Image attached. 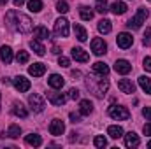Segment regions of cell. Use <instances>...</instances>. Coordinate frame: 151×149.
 <instances>
[{
    "label": "cell",
    "instance_id": "cell-22",
    "mask_svg": "<svg viewBox=\"0 0 151 149\" xmlns=\"http://www.w3.org/2000/svg\"><path fill=\"white\" fill-rule=\"evenodd\" d=\"M34 37H37L39 40L49 39V30L46 27H37V28H34Z\"/></svg>",
    "mask_w": 151,
    "mask_h": 149
},
{
    "label": "cell",
    "instance_id": "cell-12",
    "mask_svg": "<svg viewBox=\"0 0 151 149\" xmlns=\"http://www.w3.org/2000/svg\"><path fill=\"white\" fill-rule=\"evenodd\" d=\"M118 88H119L123 93H134V91H135V84H134L130 79H119V81H118Z\"/></svg>",
    "mask_w": 151,
    "mask_h": 149
},
{
    "label": "cell",
    "instance_id": "cell-14",
    "mask_svg": "<svg viewBox=\"0 0 151 149\" xmlns=\"http://www.w3.org/2000/svg\"><path fill=\"white\" fill-rule=\"evenodd\" d=\"M47 84H49L51 88H55V90H60V88H63L65 81H63V77H62V75L53 74V75H49V79H47Z\"/></svg>",
    "mask_w": 151,
    "mask_h": 149
},
{
    "label": "cell",
    "instance_id": "cell-28",
    "mask_svg": "<svg viewBox=\"0 0 151 149\" xmlns=\"http://www.w3.org/2000/svg\"><path fill=\"white\" fill-rule=\"evenodd\" d=\"M19 135H21V128H19V125H11L9 130H7V137H11V139H18Z\"/></svg>",
    "mask_w": 151,
    "mask_h": 149
},
{
    "label": "cell",
    "instance_id": "cell-38",
    "mask_svg": "<svg viewBox=\"0 0 151 149\" xmlns=\"http://www.w3.org/2000/svg\"><path fill=\"white\" fill-rule=\"evenodd\" d=\"M69 98H70V100H77V98H79V90L70 88V90H69Z\"/></svg>",
    "mask_w": 151,
    "mask_h": 149
},
{
    "label": "cell",
    "instance_id": "cell-5",
    "mask_svg": "<svg viewBox=\"0 0 151 149\" xmlns=\"http://www.w3.org/2000/svg\"><path fill=\"white\" fill-rule=\"evenodd\" d=\"M28 104H30V107H32V111L34 112H42L44 111V107H46L44 98H42L39 93H34V95L28 97Z\"/></svg>",
    "mask_w": 151,
    "mask_h": 149
},
{
    "label": "cell",
    "instance_id": "cell-21",
    "mask_svg": "<svg viewBox=\"0 0 151 149\" xmlns=\"http://www.w3.org/2000/svg\"><path fill=\"white\" fill-rule=\"evenodd\" d=\"M25 142H27L28 146L39 148V146L42 144V139H40V135H37V133H30V135H25Z\"/></svg>",
    "mask_w": 151,
    "mask_h": 149
},
{
    "label": "cell",
    "instance_id": "cell-47",
    "mask_svg": "<svg viewBox=\"0 0 151 149\" xmlns=\"http://www.w3.org/2000/svg\"><path fill=\"white\" fill-rule=\"evenodd\" d=\"M148 148H150V149H151V140H150V142H148Z\"/></svg>",
    "mask_w": 151,
    "mask_h": 149
},
{
    "label": "cell",
    "instance_id": "cell-42",
    "mask_svg": "<svg viewBox=\"0 0 151 149\" xmlns=\"http://www.w3.org/2000/svg\"><path fill=\"white\" fill-rule=\"evenodd\" d=\"M142 132H144V135H151V121L148 123V125H144Z\"/></svg>",
    "mask_w": 151,
    "mask_h": 149
},
{
    "label": "cell",
    "instance_id": "cell-35",
    "mask_svg": "<svg viewBox=\"0 0 151 149\" xmlns=\"http://www.w3.org/2000/svg\"><path fill=\"white\" fill-rule=\"evenodd\" d=\"M16 60H18V63H27L28 62V53L27 51H19L18 56H16Z\"/></svg>",
    "mask_w": 151,
    "mask_h": 149
},
{
    "label": "cell",
    "instance_id": "cell-4",
    "mask_svg": "<svg viewBox=\"0 0 151 149\" xmlns=\"http://www.w3.org/2000/svg\"><path fill=\"white\" fill-rule=\"evenodd\" d=\"M55 35L56 37H69V21L65 18H58L55 21Z\"/></svg>",
    "mask_w": 151,
    "mask_h": 149
},
{
    "label": "cell",
    "instance_id": "cell-29",
    "mask_svg": "<svg viewBox=\"0 0 151 149\" xmlns=\"http://www.w3.org/2000/svg\"><path fill=\"white\" fill-rule=\"evenodd\" d=\"M74 32H76V37H77V40H81V42H84V40L88 39L86 30H84L81 25H76V27H74Z\"/></svg>",
    "mask_w": 151,
    "mask_h": 149
},
{
    "label": "cell",
    "instance_id": "cell-8",
    "mask_svg": "<svg viewBox=\"0 0 151 149\" xmlns=\"http://www.w3.org/2000/svg\"><path fill=\"white\" fill-rule=\"evenodd\" d=\"M116 44H118L121 49H128V47L134 44V37H132L130 34H119V35L116 37Z\"/></svg>",
    "mask_w": 151,
    "mask_h": 149
},
{
    "label": "cell",
    "instance_id": "cell-16",
    "mask_svg": "<svg viewBox=\"0 0 151 149\" xmlns=\"http://www.w3.org/2000/svg\"><path fill=\"white\" fill-rule=\"evenodd\" d=\"M91 70H93L97 75H100V77H104V75L109 74V67H107L104 62H97V63H93V65H91Z\"/></svg>",
    "mask_w": 151,
    "mask_h": 149
},
{
    "label": "cell",
    "instance_id": "cell-18",
    "mask_svg": "<svg viewBox=\"0 0 151 149\" xmlns=\"http://www.w3.org/2000/svg\"><path fill=\"white\" fill-rule=\"evenodd\" d=\"M12 114L18 116V117H27L28 116V111L25 109V105L21 102H14L12 104Z\"/></svg>",
    "mask_w": 151,
    "mask_h": 149
},
{
    "label": "cell",
    "instance_id": "cell-40",
    "mask_svg": "<svg viewBox=\"0 0 151 149\" xmlns=\"http://www.w3.org/2000/svg\"><path fill=\"white\" fill-rule=\"evenodd\" d=\"M142 63H144L142 67H144L148 72H151V58H144V62H142Z\"/></svg>",
    "mask_w": 151,
    "mask_h": 149
},
{
    "label": "cell",
    "instance_id": "cell-7",
    "mask_svg": "<svg viewBox=\"0 0 151 149\" xmlns=\"http://www.w3.org/2000/svg\"><path fill=\"white\" fill-rule=\"evenodd\" d=\"M12 84H14V88H16L19 93H25V91L30 90V81H28L27 77H23V75L14 77V79H12Z\"/></svg>",
    "mask_w": 151,
    "mask_h": 149
},
{
    "label": "cell",
    "instance_id": "cell-41",
    "mask_svg": "<svg viewBox=\"0 0 151 149\" xmlns=\"http://www.w3.org/2000/svg\"><path fill=\"white\" fill-rule=\"evenodd\" d=\"M69 117H70V121H72V123H79V114L70 112V114H69Z\"/></svg>",
    "mask_w": 151,
    "mask_h": 149
},
{
    "label": "cell",
    "instance_id": "cell-17",
    "mask_svg": "<svg viewBox=\"0 0 151 149\" xmlns=\"http://www.w3.org/2000/svg\"><path fill=\"white\" fill-rule=\"evenodd\" d=\"M44 72H46V65L44 63H34L28 69V74L34 75V77H40V75H44Z\"/></svg>",
    "mask_w": 151,
    "mask_h": 149
},
{
    "label": "cell",
    "instance_id": "cell-34",
    "mask_svg": "<svg viewBox=\"0 0 151 149\" xmlns=\"http://www.w3.org/2000/svg\"><path fill=\"white\" fill-rule=\"evenodd\" d=\"M56 11L62 12V14L69 12V4H67V2H58V4H56Z\"/></svg>",
    "mask_w": 151,
    "mask_h": 149
},
{
    "label": "cell",
    "instance_id": "cell-19",
    "mask_svg": "<svg viewBox=\"0 0 151 149\" xmlns=\"http://www.w3.org/2000/svg\"><path fill=\"white\" fill-rule=\"evenodd\" d=\"M0 58H2V62L4 63H11L12 62V51H11V47H7V46H2L0 47Z\"/></svg>",
    "mask_w": 151,
    "mask_h": 149
},
{
    "label": "cell",
    "instance_id": "cell-43",
    "mask_svg": "<svg viewBox=\"0 0 151 149\" xmlns=\"http://www.w3.org/2000/svg\"><path fill=\"white\" fill-rule=\"evenodd\" d=\"M12 2H14V5H16V7H21L27 0H12Z\"/></svg>",
    "mask_w": 151,
    "mask_h": 149
},
{
    "label": "cell",
    "instance_id": "cell-20",
    "mask_svg": "<svg viewBox=\"0 0 151 149\" xmlns=\"http://www.w3.org/2000/svg\"><path fill=\"white\" fill-rule=\"evenodd\" d=\"M93 111V104L90 102V100H81L79 102V112L83 114V116H90Z\"/></svg>",
    "mask_w": 151,
    "mask_h": 149
},
{
    "label": "cell",
    "instance_id": "cell-33",
    "mask_svg": "<svg viewBox=\"0 0 151 149\" xmlns=\"http://www.w3.org/2000/svg\"><path fill=\"white\" fill-rule=\"evenodd\" d=\"M93 144H95L97 148H106V146H107V140H106V137L97 135V137H95V140H93Z\"/></svg>",
    "mask_w": 151,
    "mask_h": 149
},
{
    "label": "cell",
    "instance_id": "cell-3",
    "mask_svg": "<svg viewBox=\"0 0 151 149\" xmlns=\"http://www.w3.org/2000/svg\"><path fill=\"white\" fill-rule=\"evenodd\" d=\"M109 116L113 119H118V121H127L130 117V111L127 107H121V105H111L109 107Z\"/></svg>",
    "mask_w": 151,
    "mask_h": 149
},
{
    "label": "cell",
    "instance_id": "cell-1",
    "mask_svg": "<svg viewBox=\"0 0 151 149\" xmlns=\"http://www.w3.org/2000/svg\"><path fill=\"white\" fill-rule=\"evenodd\" d=\"M5 19H7V25H9L11 28L18 30L19 34H28V32H32V19H30L27 14H21V12H18V11H9L7 16H5Z\"/></svg>",
    "mask_w": 151,
    "mask_h": 149
},
{
    "label": "cell",
    "instance_id": "cell-31",
    "mask_svg": "<svg viewBox=\"0 0 151 149\" xmlns=\"http://www.w3.org/2000/svg\"><path fill=\"white\" fill-rule=\"evenodd\" d=\"M28 9L32 12H39L42 9V2L40 0H28Z\"/></svg>",
    "mask_w": 151,
    "mask_h": 149
},
{
    "label": "cell",
    "instance_id": "cell-30",
    "mask_svg": "<svg viewBox=\"0 0 151 149\" xmlns=\"http://www.w3.org/2000/svg\"><path fill=\"white\" fill-rule=\"evenodd\" d=\"M30 47L35 51V54H39V56H42V54L46 53V47L39 42V39H37V40H32V42H30Z\"/></svg>",
    "mask_w": 151,
    "mask_h": 149
},
{
    "label": "cell",
    "instance_id": "cell-39",
    "mask_svg": "<svg viewBox=\"0 0 151 149\" xmlns=\"http://www.w3.org/2000/svg\"><path fill=\"white\" fill-rule=\"evenodd\" d=\"M142 116H144L148 121H151V107H144V109H142Z\"/></svg>",
    "mask_w": 151,
    "mask_h": 149
},
{
    "label": "cell",
    "instance_id": "cell-32",
    "mask_svg": "<svg viewBox=\"0 0 151 149\" xmlns=\"http://www.w3.org/2000/svg\"><path fill=\"white\" fill-rule=\"evenodd\" d=\"M97 2V12H100V14H106L109 9H107V2L106 0H95Z\"/></svg>",
    "mask_w": 151,
    "mask_h": 149
},
{
    "label": "cell",
    "instance_id": "cell-2",
    "mask_svg": "<svg viewBox=\"0 0 151 149\" xmlns=\"http://www.w3.org/2000/svg\"><path fill=\"white\" fill-rule=\"evenodd\" d=\"M148 14H150V12H148V9L141 7V9L137 11V14H135V16H134V18H132L128 23H127V27H128V28H132V30H137V28H141V27H142V23L146 21Z\"/></svg>",
    "mask_w": 151,
    "mask_h": 149
},
{
    "label": "cell",
    "instance_id": "cell-9",
    "mask_svg": "<svg viewBox=\"0 0 151 149\" xmlns=\"http://www.w3.org/2000/svg\"><path fill=\"white\" fill-rule=\"evenodd\" d=\"M63 130H65V125H63L62 119H53V121H51V125H49V133H51V135L58 137V135L63 133Z\"/></svg>",
    "mask_w": 151,
    "mask_h": 149
},
{
    "label": "cell",
    "instance_id": "cell-36",
    "mask_svg": "<svg viewBox=\"0 0 151 149\" xmlns=\"http://www.w3.org/2000/svg\"><path fill=\"white\" fill-rule=\"evenodd\" d=\"M142 44H144V46H150L151 44V27H148L146 32H144V40H142Z\"/></svg>",
    "mask_w": 151,
    "mask_h": 149
},
{
    "label": "cell",
    "instance_id": "cell-26",
    "mask_svg": "<svg viewBox=\"0 0 151 149\" xmlns=\"http://www.w3.org/2000/svg\"><path fill=\"white\" fill-rule=\"evenodd\" d=\"M79 16H81V19H84V21H90L91 18H93V11L90 9V7H81L79 9Z\"/></svg>",
    "mask_w": 151,
    "mask_h": 149
},
{
    "label": "cell",
    "instance_id": "cell-46",
    "mask_svg": "<svg viewBox=\"0 0 151 149\" xmlns=\"http://www.w3.org/2000/svg\"><path fill=\"white\" fill-rule=\"evenodd\" d=\"M7 4V0H0V5H5Z\"/></svg>",
    "mask_w": 151,
    "mask_h": 149
},
{
    "label": "cell",
    "instance_id": "cell-6",
    "mask_svg": "<svg viewBox=\"0 0 151 149\" xmlns=\"http://www.w3.org/2000/svg\"><path fill=\"white\" fill-rule=\"evenodd\" d=\"M91 51L97 54V56H102L106 51H107V44L104 42V39L100 37H95L91 40Z\"/></svg>",
    "mask_w": 151,
    "mask_h": 149
},
{
    "label": "cell",
    "instance_id": "cell-45",
    "mask_svg": "<svg viewBox=\"0 0 151 149\" xmlns=\"http://www.w3.org/2000/svg\"><path fill=\"white\" fill-rule=\"evenodd\" d=\"M53 53H55V54H58V53H62V51H60V47H58V46H53Z\"/></svg>",
    "mask_w": 151,
    "mask_h": 149
},
{
    "label": "cell",
    "instance_id": "cell-25",
    "mask_svg": "<svg viewBox=\"0 0 151 149\" xmlns=\"http://www.w3.org/2000/svg\"><path fill=\"white\" fill-rule=\"evenodd\" d=\"M127 4H123V2H114L113 5H111V11H113L114 14H125L127 12Z\"/></svg>",
    "mask_w": 151,
    "mask_h": 149
},
{
    "label": "cell",
    "instance_id": "cell-10",
    "mask_svg": "<svg viewBox=\"0 0 151 149\" xmlns=\"http://www.w3.org/2000/svg\"><path fill=\"white\" fill-rule=\"evenodd\" d=\"M114 70H116L118 74H128V72L132 70V65H130V62H127V60H116Z\"/></svg>",
    "mask_w": 151,
    "mask_h": 149
},
{
    "label": "cell",
    "instance_id": "cell-48",
    "mask_svg": "<svg viewBox=\"0 0 151 149\" xmlns=\"http://www.w3.org/2000/svg\"><path fill=\"white\" fill-rule=\"evenodd\" d=\"M0 100H2V95H0Z\"/></svg>",
    "mask_w": 151,
    "mask_h": 149
},
{
    "label": "cell",
    "instance_id": "cell-44",
    "mask_svg": "<svg viewBox=\"0 0 151 149\" xmlns=\"http://www.w3.org/2000/svg\"><path fill=\"white\" fill-rule=\"evenodd\" d=\"M70 74H72V77H81V72L79 70H72Z\"/></svg>",
    "mask_w": 151,
    "mask_h": 149
},
{
    "label": "cell",
    "instance_id": "cell-15",
    "mask_svg": "<svg viewBox=\"0 0 151 149\" xmlns=\"http://www.w3.org/2000/svg\"><path fill=\"white\" fill-rule=\"evenodd\" d=\"M47 100L53 104V105H63L65 104V95H62V93H55V91H51V93H47Z\"/></svg>",
    "mask_w": 151,
    "mask_h": 149
},
{
    "label": "cell",
    "instance_id": "cell-23",
    "mask_svg": "<svg viewBox=\"0 0 151 149\" xmlns=\"http://www.w3.org/2000/svg\"><path fill=\"white\" fill-rule=\"evenodd\" d=\"M107 135H109L111 139H119V137H123V128L113 125V126H109V128H107Z\"/></svg>",
    "mask_w": 151,
    "mask_h": 149
},
{
    "label": "cell",
    "instance_id": "cell-13",
    "mask_svg": "<svg viewBox=\"0 0 151 149\" xmlns=\"http://www.w3.org/2000/svg\"><path fill=\"white\" fill-rule=\"evenodd\" d=\"M139 144H141V140H139V135H137V133L128 132V133L125 135V146H127V148H137Z\"/></svg>",
    "mask_w": 151,
    "mask_h": 149
},
{
    "label": "cell",
    "instance_id": "cell-24",
    "mask_svg": "<svg viewBox=\"0 0 151 149\" xmlns=\"http://www.w3.org/2000/svg\"><path fill=\"white\" fill-rule=\"evenodd\" d=\"M139 86H141L148 95H151V79H150V77L141 75V77H139Z\"/></svg>",
    "mask_w": 151,
    "mask_h": 149
},
{
    "label": "cell",
    "instance_id": "cell-11",
    "mask_svg": "<svg viewBox=\"0 0 151 149\" xmlns=\"http://www.w3.org/2000/svg\"><path fill=\"white\" fill-rule=\"evenodd\" d=\"M72 58H74L76 62H81V63H86L88 60H90V54L83 49V47H74L72 49Z\"/></svg>",
    "mask_w": 151,
    "mask_h": 149
},
{
    "label": "cell",
    "instance_id": "cell-27",
    "mask_svg": "<svg viewBox=\"0 0 151 149\" xmlns=\"http://www.w3.org/2000/svg\"><path fill=\"white\" fill-rule=\"evenodd\" d=\"M111 30H113V25H111L109 19H102V21L99 23V32H100V34H109Z\"/></svg>",
    "mask_w": 151,
    "mask_h": 149
},
{
    "label": "cell",
    "instance_id": "cell-37",
    "mask_svg": "<svg viewBox=\"0 0 151 149\" xmlns=\"http://www.w3.org/2000/svg\"><path fill=\"white\" fill-rule=\"evenodd\" d=\"M58 65H60V67H63V69H67V67L70 65V60H69V58H65V56H60V58H58Z\"/></svg>",
    "mask_w": 151,
    "mask_h": 149
}]
</instances>
